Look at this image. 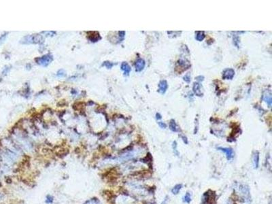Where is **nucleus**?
Segmentation results:
<instances>
[{"label":"nucleus","instance_id":"f257e3e1","mask_svg":"<svg viewBox=\"0 0 272 204\" xmlns=\"http://www.w3.org/2000/svg\"><path fill=\"white\" fill-rule=\"evenodd\" d=\"M53 61V57L50 55H46L43 57H39L35 59V61L38 63L39 65L42 66H46L49 65L51 61Z\"/></svg>","mask_w":272,"mask_h":204},{"label":"nucleus","instance_id":"f03ea898","mask_svg":"<svg viewBox=\"0 0 272 204\" xmlns=\"http://www.w3.org/2000/svg\"><path fill=\"white\" fill-rule=\"evenodd\" d=\"M235 75V71L232 68H227L223 72V78L224 80H231Z\"/></svg>","mask_w":272,"mask_h":204},{"label":"nucleus","instance_id":"7ed1b4c3","mask_svg":"<svg viewBox=\"0 0 272 204\" xmlns=\"http://www.w3.org/2000/svg\"><path fill=\"white\" fill-rule=\"evenodd\" d=\"M217 149L218 150H220V151H222L223 152H224V154H226L227 159L228 160H231V159H233V150L231 148H230L218 147L217 148Z\"/></svg>","mask_w":272,"mask_h":204},{"label":"nucleus","instance_id":"20e7f679","mask_svg":"<svg viewBox=\"0 0 272 204\" xmlns=\"http://www.w3.org/2000/svg\"><path fill=\"white\" fill-rule=\"evenodd\" d=\"M158 92L161 94H165V92L167 91V88H168V84H167V82L165 80H162L159 82L158 85Z\"/></svg>","mask_w":272,"mask_h":204},{"label":"nucleus","instance_id":"39448f33","mask_svg":"<svg viewBox=\"0 0 272 204\" xmlns=\"http://www.w3.org/2000/svg\"><path fill=\"white\" fill-rule=\"evenodd\" d=\"M239 190L243 195V197L245 198L244 199H246V201L250 200V191H249V189L248 188V186L245 185H240L239 186Z\"/></svg>","mask_w":272,"mask_h":204},{"label":"nucleus","instance_id":"423d86ee","mask_svg":"<svg viewBox=\"0 0 272 204\" xmlns=\"http://www.w3.org/2000/svg\"><path fill=\"white\" fill-rule=\"evenodd\" d=\"M145 65H146V63H145L143 59H141V58L138 59V60L136 61L135 64L136 71H142L143 70V68H144V67H145Z\"/></svg>","mask_w":272,"mask_h":204},{"label":"nucleus","instance_id":"0eeeda50","mask_svg":"<svg viewBox=\"0 0 272 204\" xmlns=\"http://www.w3.org/2000/svg\"><path fill=\"white\" fill-rule=\"evenodd\" d=\"M193 90L194 93L197 96L201 97V96L203 95V93L201 91V85L199 82H195L194 83L193 87Z\"/></svg>","mask_w":272,"mask_h":204},{"label":"nucleus","instance_id":"6e6552de","mask_svg":"<svg viewBox=\"0 0 272 204\" xmlns=\"http://www.w3.org/2000/svg\"><path fill=\"white\" fill-rule=\"evenodd\" d=\"M25 43H37L40 40V37L39 35H29L25 38Z\"/></svg>","mask_w":272,"mask_h":204},{"label":"nucleus","instance_id":"1a4fd4ad","mask_svg":"<svg viewBox=\"0 0 272 204\" xmlns=\"http://www.w3.org/2000/svg\"><path fill=\"white\" fill-rule=\"evenodd\" d=\"M252 162L254 168L257 169L258 167V164H259V152L258 151H255L254 152L252 157Z\"/></svg>","mask_w":272,"mask_h":204},{"label":"nucleus","instance_id":"9d476101","mask_svg":"<svg viewBox=\"0 0 272 204\" xmlns=\"http://www.w3.org/2000/svg\"><path fill=\"white\" fill-rule=\"evenodd\" d=\"M121 70L124 71V74L125 76H128L131 70V67L129 66V64L127 63H126V62H124V63H122V65H121Z\"/></svg>","mask_w":272,"mask_h":204},{"label":"nucleus","instance_id":"9b49d317","mask_svg":"<svg viewBox=\"0 0 272 204\" xmlns=\"http://www.w3.org/2000/svg\"><path fill=\"white\" fill-rule=\"evenodd\" d=\"M169 129L172 130V131H173V132H179V131H180V129L178 127V126L177 125L176 121H175L173 119H172V120H170V123H169Z\"/></svg>","mask_w":272,"mask_h":204},{"label":"nucleus","instance_id":"f8f14e48","mask_svg":"<svg viewBox=\"0 0 272 204\" xmlns=\"http://www.w3.org/2000/svg\"><path fill=\"white\" fill-rule=\"evenodd\" d=\"M266 93H267L266 95L264 93L263 95H262V100H264L265 101H266V103L268 104L269 107H271V105H272V94H271V92H269V95L267 94V92H266Z\"/></svg>","mask_w":272,"mask_h":204},{"label":"nucleus","instance_id":"ddd939ff","mask_svg":"<svg viewBox=\"0 0 272 204\" xmlns=\"http://www.w3.org/2000/svg\"><path fill=\"white\" fill-rule=\"evenodd\" d=\"M204 38H205L204 31H197V32H196L195 39L197 40V41L201 42V41H202Z\"/></svg>","mask_w":272,"mask_h":204},{"label":"nucleus","instance_id":"4468645a","mask_svg":"<svg viewBox=\"0 0 272 204\" xmlns=\"http://www.w3.org/2000/svg\"><path fill=\"white\" fill-rule=\"evenodd\" d=\"M182 187V185L181 184H177V185L175 186L172 189V193L173 194H174V195H177V194L180 192V190H181Z\"/></svg>","mask_w":272,"mask_h":204},{"label":"nucleus","instance_id":"2eb2a0df","mask_svg":"<svg viewBox=\"0 0 272 204\" xmlns=\"http://www.w3.org/2000/svg\"><path fill=\"white\" fill-rule=\"evenodd\" d=\"M183 201H184V202H186L187 204H189V203L191 202V195H190V194H189L188 193H187L186 195H185V196L184 197Z\"/></svg>","mask_w":272,"mask_h":204},{"label":"nucleus","instance_id":"dca6fc26","mask_svg":"<svg viewBox=\"0 0 272 204\" xmlns=\"http://www.w3.org/2000/svg\"><path fill=\"white\" fill-rule=\"evenodd\" d=\"M184 80L187 83H189L191 82V76H190V74H187L185 76H184Z\"/></svg>","mask_w":272,"mask_h":204},{"label":"nucleus","instance_id":"f3484780","mask_svg":"<svg viewBox=\"0 0 272 204\" xmlns=\"http://www.w3.org/2000/svg\"><path fill=\"white\" fill-rule=\"evenodd\" d=\"M173 152H174V153L176 154L177 156H178L179 153H178V151L177 150V144L176 142H173Z\"/></svg>","mask_w":272,"mask_h":204},{"label":"nucleus","instance_id":"a211bd4d","mask_svg":"<svg viewBox=\"0 0 272 204\" xmlns=\"http://www.w3.org/2000/svg\"><path fill=\"white\" fill-rule=\"evenodd\" d=\"M104 65H105L106 67H108V68H111L113 66V63H110V62H105L104 63Z\"/></svg>","mask_w":272,"mask_h":204},{"label":"nucleus","instance_id":"6ab92c4d","mask_svg":"<svg viewBox=\"0 0 272 204\" xmlns=\"http://www.w3.org/2000/svg\"><path fill=\"white\" fill-rule=\"evenodd\" d=\"M158 125L160 126V127L162 129H165L166 127H167V124L165 123H162V122H158Z\"/></svg>","mask_w":272,"mask_h":204},{"label":"nucleus","instance_id":"aec40b11","mask_svg":"<svg viewBox=\"0 0 272 204\" xmlns=\"http://www.w3.org/2000/svg\"><path fill=\"white\" fill-rule=\"evenodd\" d=\"M58 76H65V71H63V70H61L58 71Z\"/></svg>","mask_w":272,"mask_h":204},{"label":"nucleus","instance_id":"412c9836","mask_svg":"<svg viewBox=\"0 0 272 204\" xmlns=\"http://www.w3.org/2000/svg\"><path fill=\"white\" fill-rule=\"evenodd\" d=\"M181 137H182V139L184 140V143L187 144V143H188V141H187V139H186V137H184V136H181Z\"/></svg>","mask_w":272,"mask_h":204}]
</instances>
